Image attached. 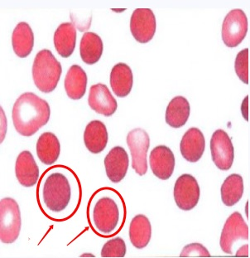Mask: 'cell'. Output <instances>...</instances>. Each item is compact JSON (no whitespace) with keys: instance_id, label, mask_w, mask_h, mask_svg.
Returning <instances> with one entry per match:
<instances>
[{"instance_id":"cell-8","label":"cell","mask_w":250,"mask_h":258,"mask_svg":"<svg viewBox=\"0 0 250 258\" xmlns=\"http://www.w3.org/2000/svg\"><path fill=\"white\" fill-rule=\"evenodd\" d=\"M93 220L96 229L103 234L115 231L119 221V211L115 200L109 197L99 200L93 210Z\"/></svg>"},{"instance_id":"cell-31","label":"cell","mask_w":250,"mask_h":258,"mask_svg":"<svg viewBox=\"0 0 250 258\" xmlns=\"http://www.w3.org/2000/svg\"><path fill=\"white\" fill-rule=\"evenodd\" d=\"M237 257H248V245H243L237 251Z\"/></svg>"},{"instance_id":"cell-17","label":"cell","mask_w":250,"mask_h":258,"mask_svg":"<svg viewBox=\"0 0 250 258\" xmlns=\"http://www.w3.org/2000/svg\"><path fill=\"white\" fill-rule=\"evenodd\" d=\"M108 136L106 124L101 120H92L87 124L84 132V143L92 154H100L107 146Z\"/></svg>"},{"instance_id":"cell-18","label":"cell","mask_w":250,"mask_h":258,"mask_svg":"<svg viewBox=\"0 0 250 258\" xmlns=\"http://www.w3.org/2000/svg\"><path fill=\"white\" fill-rule=\"evenodd\" d=\"M76 43V29L71 23H64L56 28L54 33V46L61 57H70Z\"/></svg>"},{"instance_id":"cell-4","label":"cell","mask_w":250,"mask_h":258,"mask_svg":"<svg viewBox=\"0 0 250 258\" xmlns=\"http://www.w3.org/2000/svg\"><path fill=\"white\" fill-rule=\"evenodd\" d=\"M21 212L12 198H5L0 204V238L4 243L15 242L20 234Z\"/></svg>"},{"instance_id":"cell-30","label":"cell","mask_w":250,"mask_h":258,"mask_svg":"<svg viewBox=\"0 0 250 258\" xmlns=\"http://www.w3.org/2000/svg\"><path fill=\"white\" fill-rule=\"evenodd\" d=\"M1 142H3L4 139H5V134L7 132V120L5 116V113H4V110L1 108Z\"/></svg>"},{"instance_id":"cell-11","label":"cell","mask_w":250,"mask_h":258,"mask_svg":"<svg viewBox=\"0 0 250 258\" xmlns=\"http://www.w3.org/2000/svg\"><path fill=\"white\" fill-rule=\"evenodd\" d=\"M156 17L149 9H137L130 19V31L137 42L147 43L156 33Z\"/></svg>"},{"instance_id":"cell-14","label":"cell","mask_w":250,"mask_h":258,"mask_svg":"<svg viewBox=\"0 0 250 258\" xmlns=\"http://www.w3.org/2000/svg\"><path fill=\"white\" fill-rule=\"evenodd\" d=\"M129 165L128 153L120 146L114 147L105 159L106 174L112 183H118L124 179L126 176Z\"/></svg>"},{"instance_id":"cell-29","label":"cell","mask_w":250,"mask_h":258,"mask_svg":"<svg viewBox=\"0 0 250 258\" xmlns=\"http://www.w3.org/2000/svg\"><path fill=\"white\" fill-rule=\"evenodd\" d=\"M197 256L199 257L211 256V254L206 246L198 242L187 245L180 254V257H197Z\"/></svg>"},{"instance_id":"cell-16","label":"cell","mask_w":250,"mask_h":258,"mask_svg":"<svg viewBox=\"0 0 250 258\" xmlns=\"http://www.w3.org/2000/svg\"><path fill=\"white\" fill-rule=\"evenodd\" d=\"M15 174L19 183L30 188L35 185L39 178V169L32 153L24 150L19 154L15 164Z\"/></svg>"},{"instance_id":"cell-24","label":"cell","mask_w":250,"mask_h":258,"mask_svg":"<svg viewBox=\"0 0 250 258\" xmlns=\"http://www.w3.org/2000/svg\"><path fill=\"white\" fill-rule=\"evenodd\" d=\"M152 237V226L149 219L138 214L132 219L129 226V238L137 249H143L148 245Z\"/></svg>"},{"instance_id":"cell-28","label":"cell","mask_w":250,"mask_h":258,"mask_svg":"<svg viewBox=\"0 0 250 258\" xmlns=\"http://www.w3.org/2000/svg\"><path fill=\"white\" fill-rule=\"evenodd\" d=\"M234 69L238 78L244 84H248V49L241 50L234 62Z\"/></svg>"},{"instance_id":"cell-7","label":"cell","mask_w":250,"mask_h":258,"mask_svg":"<svg viewBox=\"0 0 250 258\" xmlns=\"http://www.w3.org/2000/svg\"><path fill=\"white\" fill-rule=\"evenodd\" d=\"M201 189L198 182L191 174H185L177 179L174 186V200L179 209L190 211L198 204Z\"/></svg>"},{"instance_id":"cell-26","label":"cell","mask_w":250,"mask_h":258,"mask_svg":"<svg viewBox=\"0 0 250 258\" xmlns=\"http://www.w3.org/2000/svg\"><path fill=\"white\" fill-rule=\"evenodd\" d=\"M221 200L227 207L235 205L242 199L243 194V178L239 174H230L224 179L221 186Z\"/></svg>"},{"instance_id":"cell-9","label":"cell","mask_w":250,"mask_h":258,"mask_svg":"<svg viewBox=\"0 0 250 258\" xmlns=\"http://www.w3.org/2000/svg\"><path fill=\"white\" fill-rule=\"evenodd\" d=\"M211 152L213 162L218 169L223 171L230 169L234 163V146L229 136L223 130H217L213 133Z\"/></svg>"},{"instance_id":"cell-21","label":"cell","mask_w":250,"mask_h":258,"mask_svg":"<svg viewBox=\"0 0 250 258\" xmlns=\"http://www.w3.org/2000/svg\"><path fill=\"white\" fill-rule=\"evenodd\" d=\"M190 113L189 101L183 96H176L166 107L165 115L166 124L175 129L184 126L189 119Z\"/></svg>"},{"instance_id":"cell-2","label":"cell","mask_w":250,"mask_h":258,"mask_svg":"<svg viewBox=\"0 0 250 258\" xmlns=\"http://www.w3.org/2000/svg\"><path fill=\"white\" fill-rule=\"evenodd\" d=\"M62 68L50 50L43 49L36 55L33 65V78L42 92L50 93L57 87Z\"/></svg>"},{"instance_id":"cell-5","label":"cell","mask_w":250,"mask_h":258,"mask_svg":"<svg viewBox=\"0 0 250 258\" xmlns=\"http://www.w3.org/2000/svg\"><path fill=\"white\" fill-rule=\"evenodd\" d=\"M127 144L132 155V167L139 176L147 171V151L149 149V136L144 130H132L127 136Z\"/></svg>"},{"instance_id":"cell-20","label":"cell","mask_w":250,"mask_h":258,"mask_svg":"<svg viewBox=\"0 0 250 258\" xmlns=\"http://www.w3.org/2000/svg\"><path fill=\"white\" fill-rule=\"evenodd\" d=\"M13 49L20 58L31 54L34 46V34L29 24L21 22L14 28L12 34Z\"/></svg>"},{"instance_id":"cell-3","label":"cell","mask_w":250,"mask_h":258,"mask_svg":"<svg viewBox=\"0 0 250 258\" xmlns=\"http://www.w3.org/2000/svg\"><path fill=\"white\" fill-rule=\"evenodd\" d=\"M70 198V183L64 174L54 173L47 177L43 187V200L47 209L55 213L63 211Z\"/></svg>"},{"instance_id":"cell-25","label":"cell","mask_w":250,"mask_h":258,"mask_svg":"<svg viewBox=\"0 0 250 258\" xmlns=\"http://www.w3.org/2000/svg\"><path fill=\"white\" fill-rule=\"evenodd\" d=\"M104 44L100 36L96 33H84L79 45V53L82 61L87 65L98 62L103 54Z\"/></svg>"},{"instance_id":"cell-13","label":"cell","mask_w":250,"mask_h":258,"mask_svg":"<svg viewBox=\"0 0 250 258\" xmlns=\"http://www.w3.org/2000/svg\"><path fill=\"white\" fill-rule=\"evenodd\" d=\"M149 163L155 176L161 180H168L175 169V156L168 146H158L150 154Z\"/></svg>"},{"instance_id":"cell-15","label":"cell","mask_w":250,"mask_h":258,"mask_svg":"<svg viewBox=\"0 0 250 258\" xmlns=\"http://www.w3.org/2000/svg\"><path fill=\"white\" fill-rule=\"evenodd\" d=\"M205 148V136L198 128H190L181 141V154L188 162H198L203 155Z\"/></svg>"},{"instance_id":"cell-12","label":"cell","mask_w":250,"mask_h":258,"mask_svg":"<svg viewBox=\"0 0 250 258\" xmlns=\"http://www.w3.org/2000/svg\"><path fill=\"white\" fill-rule=\"evenodd\" d=\"M88 103L96 113L107 117L114 115L118 108L117 101L112 96L107 86L101 83L93 85L90 88Z\"/></svg>"},{"instance_id":"cell-19","label":"cell","mask_w":250,"mask_h":258,"mask_svg":"<svg viewBox=\"0 0 250 258\" xmlns=\"http://www.w3.org/2000/svg\"><path fill=\"white\" fill-rule=\"evenodd\" d=\"M133 83V73L130 67L121 62L112 68L110 73V86L115 96L120 98L129 96Z\"/></svg>"},{"instance_id":"cell-10","label":"cell","mask_w":250,"mask_h":258,"mask_svg":"<svg viewBox=\"0 0 250 258\" xmlns=\"http://www.w3.org/2000/svg\"><path fill=\"white\" fill-rule=\"evenodd\" d=\"M239 239H248V227L241 214L234 212L224 223L220 236V248L224 253L232 255L233 245Z\"/></svg>"},{"instance_id":"cell-27","label":"cell","mask_w":250,"mask_h":258,"mask_svg":"<svg viewBox=\"0 0 250 258\" xmlns=\"http://www.w3.org/2000/svg\"><path fill=\"white\" fill-rule=\"evenodd\" d=\"M126 244L121 237H115L104 245L101 250L102 257H124L126 254Z\"/></svg>"},{"instance_id":"cell-6","label":"cell","mask_w":250,"mask_h":258,"mask_svg":"<svg viewBox=\"0 0 250 258\" xmlns=\"http://www.w3.org/2000/svg\"><path fill=\"white\" fill-rule=\"evenodd\" d=\"M248 32V19L243 10H233L224 18L222 39L228 47H236L245 38Z\"/></svg>"},{"instance_id":"cell-23","label":"cell","mask_w":250,"mask_h":258,"mask_svg":"<svg viewBox=\"0 0 250 258\" xmlns=\"http://www.w3.org/2000/svg\"><path fill=\"white\" fill-rule=\"evenodd\" d=\"M87 75L81 67L73 65L68 70L65 78V90L69 98L79 100L86 94Z\"/></svg>"},{"instance_id":"cell-1","label":"cell","mask_w":250,"mask_h":258,"mask_svg":"<svg viewBox=\"0 0 250 258\" xmlns=\"http://www.w3.org/2000/svg\"><path fill=\"white\" fill-rule=\"evenodd\" d=\"M51 109L47 101L33 92H26L17 99L12 119L17 132L23 136H33L48 123Z\"/></svg>"},{"instance_id":"cell-22","label":"cell","mask_w":250,"mask_h":258,"mask_svg":"<svg viewBox=\"0 0 250 258\" xmlns=\"http://www.w3.org/2000/svg\"><path fill=\"white\" fill-rule=\"evenodd\" d=\"M61 152L59 140L52 132L41 135L37 143V155L41 162L46 165H52L58 160Z\"/></svg>"}]
</instances>
